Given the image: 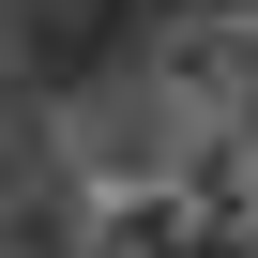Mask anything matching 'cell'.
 Masks as SVG:
<instances>
[{
    "mask_svg": "<svg viewBox=\"0 0 258 258\" xmlns=\"http://www.w3.org/2000/svg\"><path fill=\"white\" fill-rule=\"evenodd\" d=\"M198 228H213V213H198L182 182H152V167H121V182L91 198V258H198Z\"/></svg>",
    "mask_w": 258,
    "mask_h": 258,
    "instance_id": "6da1fadb",
    "label": "cell"
},
{
    "mask_svg": "<svg viewBox=\"0 0 258 258\" xmlns=\"http://www.w3.org/2000/svg\"><path fill=\"white\" fill-rule=\"evenodd\" d=\"M213 16H243V31H258V0H213Z\"/></svg>",
    "mask_w": 258,
    "mask_h": 258,
    "instance_id": "7a4b0ae2",
    "label": "cell"
}]
</instances>
